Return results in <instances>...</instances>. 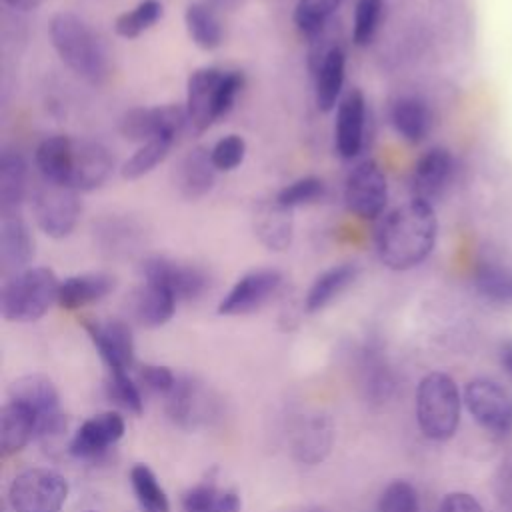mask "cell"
Returning a JSON list of instances; mask_svg holds the SVG:
<instances>
[{"label":"cell","instance_id":"6da1fadb","mask_svg":"<svg viewBox=\"0 0 512 512\" xmlns=\"http://www.w3.org/2000/svg\"><path fill=\"white\" fill-rule=\"evenodd\" d=\"M438 220L430 202L412 198L390 210L376 228L380 262L396 272L422 264L434 250Z\"/></svg>","mask_w":512,"mask_h":512},{"label":"cell","instance_id":"7a4b0ae2","mask_svg":"<svg viewBox=\"0 0 512 512\" xmlns=\"http://www.w3.org/2000/svg\"><path fill=\"white\" fill-rule=\"evenodd\" d=\"M34 160L42 178L78 192L100 188L114 168V158L106 146L70 136H50L42 140Z\"/></svg>","mask_w":512,"mask_h":512},{"label":"cell","instance_id":"3957f363","mask_svg":"<svg viewBox=\"0 0 512 512\" xmlns=\"http://www.w3.org/2000/svg\"><path fill=\"white\" fill-rule=\"evenodd\" d=\"M50 42L60 60L90 84H100L108 74L106 52L94 30L74 12H56L48 24Z\"/></svg>","mask_w":512,"mask_h":512},{"label":"cell","instance_id":"277c9868","mask_svg":"<svg viewBox=\"0 0 512 512\" xmlns=\"http://www.w3.org/2000/svg\"><path fill=\"white\" fill-rule=\"evenodd\" d=\"M462 402L452 376L428 372L416 388V422L420 432L436 442L450 440L460 424Z\"/></svg>","mask_w":512,"mask_h":512},{"label":"cell","instance_id":"5b68a950","mask_svg":"<svg viewBox=\"0 0 512 512\" xmlns=\"http://www.w3.org/2000/svg\"><path fill=\"white\" fill-rule=\"evenodd\" d=\"M60 282L54 270L32 266L10 276L0 294V310L8 322H36L58 302Z\"/></svg>","mask_w":512,"mask_h":512},{"label":"cell","instance_id":"8992f818","mask_svg":"<svg viewBox=\"0 0 512 512\" xmlns=\"http://www.w3.org/2000/svg\"><path fill=\"white\" fill-rule=\"evenodd\" d=\"M32 214L36 226L48 238L62 240L70 236L80 216L78 190L40 176V182L32 190Z\"/></svg>","mask_w":512,"mask_h":512},{"label":"cell","instance_id":"52a82bcc","mask_svg":"<svg viewBox=\"0 0 512 512\" xmlns=\"http://www.w3.org/2000/svg\"><path fill=\"white\" fill-rule=\"evenodd\" d=\"M68 498V482L48 468H28L14 476L8 502L14 512H60Z\"/></svg>","mask_w":512,"mask_h":512},{"label":"cell","instance_id":"ba28073f","mask_svg":"<svg viewBox=\"0 0 512 512\" xmlns=\"http://www.w3.org/2000/svg\"><path fill=\"white\" fill-rule=\"evenodd\" d=\"M464 406L490 436H512V394L490 378H472L464 386Z\"/></svg>","mask_w":512,"mask_h":512},{"label":"cell","instance_id":"9c48e42d","mask_svg":"<svg viewBox=\"0 0 512 512\" xmlns=\"http://www.w3.org/2000/svg\"><path fill=\"white\" fill-rule=\"evenodd\" d=\"M10 400L24 404L34 414L36 438H52L66 430V418L60 410V396L48 376L26 374L14 380Z\"/></svg>","mask_w":512,"mask_h":512},{"label":"cell","instance_id":"30bf717a","mask_svg":"<svg viewBox=\"0 0 512 512\" xmlns=\"http://www.w3.org/2000/svg\"><path fill=\"white\" fill-rule=\"evenodd\" d=\"M388 200V184L382 168L374 160L356 164L344 184V202L362 220H376Z\"/></svg>","mask_w":512,"mask_h":512},{"label":"cell","instance_id":"8fae6325","mask_svg":"<svg viewBox=\"0 0 512 512\" xmlns=\"http://www.w3.org/2000/svg\"><path fill=\"white\" fill-rule=\"evenodd\" d=\"M188 120L186 108L178 104L166 106H150V108H130L122 114L118 130L130 142H148L160 136L176 138Z\"/></svg>","mask_w":512,"mask_h":512},{"label":"cell","instance_id":"7c38bea8","mask_svg":"<svg viewBox=\"0 0 512 512\" xmlns=\"http://www.w3.org/2000/svg\"><path fill=\"white\" fill-rule=\"evenodd\" d=\"M282 274L272 268L250 270L240 276L218 304L222 316H242L264 306L280 288Z\"/></svg>","mask_w":512,"mask_h":512},{"label":"cell","instance_id":"4fadbf2b","mask_svg":"<svg viewBox=\"0 0 512 512\" xmlns=\"http://www.w3.org/2000/svg\"><path fill=\"white\" fill-rule=\"evenodd\" d=\"M226 70L196 68L186 84V114L196 132L208 130L220 114V86Z\"/></svg>","mask_w":512,"mask_h":512},{"label":"cell","instance_id":"5bb4252c","mask_svg":"<svg viewBox=\"0 0 512 512\" xmlns=\"http://www.w3.org/2000/svg\"><path fill=\"white\" fill-rule=\"evenodd\" d=\"M84 328L96 346L108 374L128 372L134 366V340L130 328L120 320L92 322L86 320Z\"/></svg>","mask_w":512,"mask_h":512},{"label":"cell","instance_id":"9a60e30c","mask_svg":"<svg viewBox=\"0 0 512 512\" xmlns=\"http://www.w3.org/2000/svg\"><path fill=\"white\" fill-rule=\"evenodd\" d=\"M126 424L118 412H102L86 422L74 432L70 440V454L76 458H98L110 446H114L124 436Z\"/></svg>","mask_w":512,"mask_h":512},{"label":"cell","instance_id":"2e32d148","mask_svg":"<svg viewBox=\"0 0 512 512\" xmlns=\"http://www.w3.org/2000/svg\"><path fill=\"white\" fill-rule=\"evenodd\" d=\"M364 124L366 100L358 88H352L340 98L334 124V146L342 158H354L362 150Z\"/></svg>","mask_w":512,"mask_h":512},{"label":"cell","instance_id":"e0dca14e","mask_svg":"<svg viewBox=\"0 0 512 512\" xmlns=\"http://www.w3.org/2000/svg\"><path fill=\"white\" fill-rule=\"evenodd\" d=\"M142 278L162 282L174 292L178 300H190L200 296L208 284L206 274L200 268L178 264L162 256H152L144 260Z\"/></svg>","mask_w":512,"mask_h":512},{"label":"cell","instance_id":"ac0fdd59","mask_svg":"<svg viewBox=\"0 0 512 512\" xmlns=\"http://www.w3.org/2000/svg\"><path fill=\"white\" fill-rule=\"evenodd\" d=\"M454 172V158L450 150L442 146H434L426 150L414 164L410 186L414 198L426 200L432 204L434 198H438L444 188L448 186Z\"/></svg>","mask_w":512,"mask_h":512},{"label":"cell","instance_id":"d6986e66","mask_svg":"<svg viewBox=\"0 0 512 512\" xmlns=\"http://www.w3.org/2000/svg\"><path fill=\"white\" fill-rule=\"evenodd\" d=\"M34 258V240L20 214H6L0 220V264L4 274H18Z\"/></svg>","mask_w":512,"mask_h":512},{"label":"cell","instance_id":"ffe728a7","mask_svg":"<svg viewBox=\"0 0 512 512\" xmlns=\"http://www.w3.org/2000/svg\"><path fill=\"white\" fill-rule=\"evenodd\" d=\"M216 172L210 150L196 146L176 166V188L186 200H198L212 190Z\"/></svg>","mask_w":512,"mask_h":512},{"label":"cell","instance_id":"44dd1931","mask_svg":"<svg viewBox=\"0 0 512 512\" xmlns=\"http://www.w3.org/2000/svg\"><path fill=\"white\" fill-rule=\"evenodd\" d=\"M292 212L294 210L278 204L276 198L258 204L254 214V232L268 250L282 252L292 244Z\"/></svg>","mask_w":512,"mask_h":512},{"label":"cell","instance_id":"7402d4cb","mask_svg":"<svg viewBox=\"0 0 512 512\" xmlns=\"http://www.w3.org/2000/svg\"><path fill=\"white\" fill-rule=\"evenodd\" d=\"M334 440V426L326 414H312L300 422L294 432L292 450L298 462L318 464L330 452Z\"/></svg>","mask_w":512,"mask_h":512},{"label":"cell","instance_id":"603a6c76","mask_svg":"<svg viewBox=\"0 0 512 512\" xmlns=\"http://www.w3.org/2000/svg\"><path fill=\"white\" fill-rule=\"evenodd\" d=\"M114 290V278L104 272H84L68 276L60 282L58 306L64 310H80L108 296Z\"/></svg>","mask_w":512,"mask_h":512},{"label":"cell","instance_id":"cb8c5ba5","mask_svg":"<svg viewBox=\"0 0 512 512\" xmlns=\"http://www.w3.org/2000/svg\"><path fill=\"white\" fill-rule=\"evenodd\" d=\"M390 124L410 144L422 142L432 128V112L418 96H398L390 106Z\"/></svg>","mask_w":512,"mask_h":512},{"label":"cell","instance_id":"d4e9b609","mask_svg":"<svg viewBox=\"0 0 512 512\" xmlns=\"http://www.w3.org/2000/svg\"><path fill=\"white\" fill-rule=\"evenodd\" d=\"M28 190V164L16 150L2 152L0 158V214H20Z\"/></svg>","mask_w":512,"mask_h":512},{"label":"cell","instance_id":"484cf974","mask_svg":"<svg viewBox=\"0 0 512 512\" xmlns=\"http://www.w3.org/2000/svg\"><path fill=\"white\" fill-rule=\"evenodd\" d=\"M344 70L346 56L344 50L336 44L324 54V58L314 70V96L318 110L330 112L336 108V102L344 86Z\"/></svg>","mask_w":512,"mask_h":512},{"label":"cell","instance_id":"4316f807","mask_svg":"<svg viewBox=\"0 0 512 512\" xmlns=\"http://www.w3.org/2000/svg\"><path fill=\"white\" fill-rule=\"evenodd\" d=\"M36 438V418L20 402L8 400L0 412V448L4 456L20 452Z\"/></svg>","mask_w":512,"mask_h":512},{"label":"cell","instance_id":"83f0119b","mask_svg":"<svg viewBox=\"0 0 512 512\" xmlns=\"http://www.w3.org/2000/svg\"><path fill=\"white\" fill-rule=\"evenodd\" d=\"M174 292L156 280H144L136 294V316L148 328L164 326L176 310Z\"/></svg>","mask_w":512,"mask_h":512},{"label":"cell","instance_id":"f1b7e54d","mask_svg":"<svg viewBox=\"0 0 512 512\" xmlns=\"http://www.w3.org/2000/svg\"><path fill=\"white\" fill-rule=\"evenodd\" d=\"M356 272L358 270L354 264H336L324 270L320 276H316V280L312 282L304 298L306 312L314 314L324 310L334 298H338L354 282Z\"/></svg>","mask_w":512,"mask_h":512},{"label":"cell","instance_id":"f546056e","mask_svg":"<svg viewBox=\"0 0 512 512\" xmlns=\"http://www.w3.org/2000/svg\"><path fill=\"white\" fill-rule=\"evenodd\" d=\"M476 292L498 306H512V268L500 262H478L472 274Z\"/></svg>","mask_w":512,"mask_h":512},{"label":"cell","instance_id":"4dcf8cb0","mask_svg":"<svg viewBox=\"0 0 512 512\" xmlns=\"http://www.w3.org/2000/svg\"><path fill=\"white\" fill-rule=\"evenodd\" d=\"M184 22L190 40L202 50H214L222 44V26L214 10L204 2L188 4Z\"/></svg>","mask_w":512,"mask_h":512},{"label":"cell","instance_id":"1f68e13d","mask_svg":"<svg viewBox=\"0 0 512 512\" xmlns=\"http://www.w3.org/2000/svg\"><path fill=\"white\" fill-rule=\"evenodd\" d=\"M176 138L170 136H160L154 140H148L138 146V150L122 164L120 174L124 180H138L146 174H150L164 158L168 156L172 144Z\"/></svg>","mask_w":512,"mask_h":512},{"label":"cell","instance_id":"d6a6232c","mask_svg":"<svg viewBox=\"0 0 512 512\" xmlns=\"http://www.w3.org/2000/svg\"><path fill=\"white\" fill-rule=\"evenodd\" d=\"M134 496L144 512H170V502L156 474L146 464H136L130 470Z\"/></svg>","mask_w":512,"mask_h":512},{"label":"cell","instance_id":"836d02e7","mask_svg":"<svg viewBox=\"0 0 512 512\" xmlns=\"http://www.w3.org/2000/svg\"><path fill=\"white\" fill-rule=\"evenodd\" d=\"M162 18L160 0H142L132 10L122 12L114 20V32L122 38H138L146 30H150Z\"/></svg>","mask_w":512,"mask_h":512},{"label":"cell","instance_id":"e575fe53","mask_svg":"<svg viewBox=\"0 0 512 512\" xmlns=\"http://www.w3.org/2000/svg\"><path fill=\"white\" fill-rule=\"evenodd\" d=\"M342 0H298L294 8V24L296 28L314 38L324 30L330 16L336 12Z\"/></svg>","mask_w":512,"mask_h":512},{"label":"cell","instance_id":"d590c367","mask_svg":"<svg viewBox=\"0 0 512 512\" xmlns=\"http://www.w3.org/2000/svg\"><path fill=\"white\" fill-rule=\"evenodd\" d=\"M168 414L180 426H194L198 418V388L192 380H176V386L166 394Z\"/></svg>","mask_w":512,"mask_h":512},{"label":"cell","instance_id":"8d00e7d4","mask_svg":"<svg viewBox=\"0 0 512 512\" xmlns=\"http://www.w3.org/2000/svg\"><path fill=\"white\" fill-rule=\"evenodd\" d=\"M384 12L382 0H358L354 8L352 40L356 46H368L380 26Z\"/></svg>","mask_w":512,"mask_h":512},{"label":"cell","instance_id":"74e56055","mask_svg":"<svg viewBox=\"0 0 512 512\" xmlns=\"http://www.w3.org/2000/svg\"><path fill=\"white\" fill-rule=\"evenodd\" d=\"M376 512H420L416 488L406 480L390 482L378 498Z\"/></svg>","mask_w":512,"mask_h":512},{"label":"cell","instance_id":"f35d334b","mask_svg":"<svg viewBox=\"0 0 512 512\" xmlns=\"http://www.w3.org/2000/svg\"><path fill=\"white\" fill-rule=\"evenodd\" d=\"M322 196H324V182L316 176H304V178H298V180L290 182L288 186H284L274 198L284 208L294 210V208L312 204V202L320 200Z\"/></svg>","mask_w":512,"mask_h":512},{"label":"cell","instance_id":"ab89813d","mask_svg":"<svg viewBox=\"0 0 512 512\" xmlns=\"http://www.w3.org/2000/svg\"><path fill=\"white\" fill-rule=\"evenodd\" d=\"M106 394L108 398L122 406L124 410L128 412H134V414H140L144 410V400H142V394H140V388L138 384H134V380L130 378L128 372H114V374H108V380H106Z\"/></svg>","mask_w":512,"mask_h":512},{"label":"cell","instance_id":"60d3db41","mask_svg":"<svg viewBox=\"0 0 512 512\" xmlns=\"http://www.w3.org/2000/svg\"><path fill=\"white\" fill-rule=\"evenodd\" d=\"M210 156L218 172L236 170L246 156V142L238 134H228L210 148Z\"/></svg>","mask_w":512,"mask_h":512},{"label":"cell","instance_id":"b9f144b4","mask_svg":"<svg viewBox=\"0 0 512 512\" xmlns=\"http://www.w3.org/2000/svg\"><path fill=\"white\" fill-rule=\"evenodd\" d=\"M362 386H364L368 398H372L374 402H382L390 396L394 382L382 364H376V360H368V364L364 366Z\"/></svg>","mask_w":512,"mask_h":512},{"label":"cell","instance_id":"7bdbcfd3","mask_svg":"<svg viewBox=\"0 0 512 512\" xmlns=\"http://www.w3.org/2000/svg\"><path fill=\"white\" fill-rule=\"evenodd\" d=\"M218 492L220 490L216 488L214 480H204V482L196 484L182 496L184 512H212Z\"/></svg>","mask_w":512,"mask_h":512},{"label":"cell","instance_id":"ee69618b","mask_svg":"<svg viewBox=\"0 0 512 512\" xmlns=\"http://www.w3.org/2000/svg\"><path fill=\"white\" fill-rule=\"evenodd\" d=\"M138 378L144 388L158 392V394H168L176 386V376L172 374L170 368L158 366V364H144L138 370Z\"/></svg>","mask_w":512,"mask_h":512},{"label":"cell","instance_id":"f6af8a7d","mask_svg":"<svg viewBox=\"0 0 512 512\" xmlns=\"http://www.w3.org/2000/svg\"><path fill=\"white\" fill-rule=\"evenodd\" d=\"M438 512H484V508L468 492H448L442 498Z\"/></svg>","mask_w":512,"mask_h":512},{"label":"cell","instance_id":"bcb514c9","mask_svg":"<svg viewBox=\"0 0 512 512\" xmlns=\"http://www.w3.org/2000/svg\"><path fill=\"white\" fill-rule=\"evenodd\" d=\"M212 512H240V496L234 490H220Z\"/></svg>","mask_w":512,"mask_h":512},{"label":"cell","instance_id":"7dc6e473","mask_svg":"<svg viewBox=\"0 0 512 512\" xmlns=\"http://www.w3.org/2000/svg\"><path fill=\"white\" fill-rule=\"evenodd\" d=\"M498 362L502 366V370L508 374V378L512 380V338H506L500 342L498 346Z\"/></svg>","mask_w":512,"mask_h":512},{"label":"cell","instance_id":"c3c4849f","mask_svg":"<svg viewBox=\"0 0 512 512\" xmlns=\"http://www.w3.org/2000/svg\"><path fill=\"white\" fill-rule=\"evenodd\" d=\"M42 0H4V4H8L10 8L18 10V12H30L34 8L40 6Z\"/></svg>","mask_w":512,"mask_h":512},{"label":"cell","instance_id":"681fc988","mask_svg":"<svg viewBox=\"0 0 512 512\" xmlns=\"http://www.w3.org/2000/svg\"><path fill=\"white\" fill-rule=\"evenodd\" d=\"M212 2H216V4H230L232 0H212Z\"/></svg>","mask_w":512,"mask_h":512},{"label":"cell","instance_id":"f907efd6","mask_svg":"<svg viewBox=\"0 0 512 512\" xmlns=\"http://www.w3.org/2000/svg\"><path fill=\"white\" fill-rule=\"evenodd\" d=\"M88 512H90V510H88Z\"/></svg>","mask_w":512,"mask_h":512},{"label":"cell","instance_id":"816d5d0a","mask_svg":"<svg viewBox=\"0 0 512 512\" xmlns=\"http://www.w3.org/2000/svg\"><path fill=\"white\" fill-rule=\"evenodd\" d=\"M316 512H318V510H316Z\"/></svg>","mask_w":512,"mask_h":512}]
</instances>
